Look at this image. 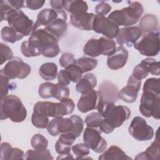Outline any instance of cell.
Here are the masks:
<instances>
[{"instance_id":"cell-45","label":"cell","mask_w":160,"mask_h":160,"mask_svg":"<svg viewBox=\"0 0 160 160\" xmlns=\"http://www.w3.org/2000/svg\"><path fill=\"white\" fill-rule=\"evenodd\" d=\"M14 9L8 3V1H1L0 2V12H1V21H7L9 14Z\"/></svg>"},{"instance_id":"cell-48","label":"cell","mask_w":160,"mask_h":160,"mask_svg":"<svg viewBox=\"0 0 160 160\" xmlns=\"http://www.w3.org/2000/svg\"><path fill=\"white\" fill-rule=\"evenodd\" d=\"M1 76V98L0 99H3L6 96L9 89V79L3 74H0Z\"/></svg>"},{"instance_id":"cell-2","label":"cell","mask_w":160,"mask_h":160,"mask_svg":"<svg viewBox=\"0 0 160 160\" xmlns=\"http://www.w3.org/2000/svg\"><path fill=\"white\" fill-rule=\"evenodd\" d=\"M28 40L41 51L44 57L54 58L60 52L58 45L59 39L51 34L44 28H36Z\"/></svg>"},{"instance_id":"cell-44","label":"cell","mask_w":160,"mask_h":160,"mask_svg":"<svg viewBox=\"0 0 160 160\" xmlns=\"http://www.w3.org/2000/svg\"><path fill=\"white\" fill-rule=\"evenodd\" d=\"M1 47V64H4L8 60H11L13 58V52L11 49L6 44L0 43Z\"/></svg>"},{"instance_id":"cell-38","label":"cell","mask_w":160,"mask_h":160,"mask_svg":"<svg viewBox=\"0 0 160 160\" xmlns=\"http://www.w3.org/2000/svg\"><path fill=\"white\" fill-rule=\"evenodd\" d=\"M102 119L98 112H92L86 117L85 122L88 127L99 128Z\"/></svg>"},{"instance_id":"cell-49","label":"cell","mask_w":160,"mask_h":160,"mask_svg":"<svg viewBox=\"0 0 160 160\" xmlns=\"http://www.w3.org/2000/svg\"><path fill=\"white\" fill-rule=\"evenodd\" d=\"M111 6L105 2H101L98 4L95 7V12L97 15H106L111 11Z\"/></svg>"},{"instance_id":"cell-31","label":"cell","mask_w":160,"mask_h":160,"mask_svg":"<svg viewBox=\"0 0 160 160\" xmlns=\"http://www.w3.org/2000/svg\"><path fill=\"white\" fill-rule=\"evenodd\" d=\"M76 64L81 68L82 73H84L95 69L98 65V61L94 58L83 57L76 59Z\"/></svg>"},{"instance_id":"cell-1","label":"cell","mask_w":160,"mask_h":160,"mask_svg":"<svg viewBox=\"0 0 160 160\" xmlns=\"http://www.w3.org/2000/svg\"><path fill=\"white\" fill-rule=\"evenodd\" d=\"M97 109L98 113L112 130L120 127L131 116L129 108L122 105L116 106L114 102L102 99Z\"/></svg>"},{"instance_id":"cell-26","label":"cell","mask_w":160,"mask_h":160,"mask_svg":"<svg viewBox=\"0 0 160 160\" xmlns=\"http://www.w3.org/2000/svg\"><path fill=\"white\" fill-rule=\"evenodd\" d=\"M142 36L158 30V19L153 14H146L139 22Z\"/></svg>"},{"instance_id":"cell-35","label":"cell","mask_w":160,"mask_h":160,"mask_svg":"<svg viewBox=\"0 0 160 160\" xmlns=\"http://www.w3.org/2000/svg\"><path fill=\"white\" fill-rule=\"evenodd\" d=\"M31 145L35 150H45L48 146V141L41 134H35L31 138Z\"/></svg>"},{"instance_id":"cell-17","label":"cell","mask_w":160,"mask_h":160,"mask_svg":"<svg viewBox=\"0 0 160 160\" xmlns=\"http://www.w3.org/2000/svg\"><path fill=\"white\" fill-rule=\"evenodd\" d=\"M128 59V51L122 46L116 48L115 51L107 59V65L112 70H118L122 68L126 64Z\"/></svg>"},{"instance_id":"cell-9","label":"cell","mask_w":160,"mask_h":160,"mask_svg":"<svg viewBox=\"0 0 160 160\" xmlns=\"http://www.w3.org/2000/svg\"><path fill=\"white\" fill-rule=\"evenodd\" d=\"M31 71L30 66L24 62L20 58L15 57L8 61L0 74H3L9 79H24L28 76Z\"/></svg>"},{"instance_id":"cell-30","label":"cell","mask_w":160,"mask_h":160,"mask_svg":"<svg viewBox=\"0 0 160 160\" xmlns=\"http://www.w3.org/2000/svg\"><path fill=\"white\" fill-rule=\"evenodd\" d=\"M25 159H41V160H52L53 157L51 156L48 149L45 150H31L29 149L24 154Z\"/></svg>"},{"instance_id":"cell-34","label":"cell","mask_w":160,"mask_h":160,"mask_svg":"<svg viewBox=\"0 0 160 160\" xmlns=\"http://www.w3.org/2000/svg\"><path fill=\"white\" fill-rule=\"evenodd\" d=\"M65 71L70 81L78 82L82 78V72L81 68L75 64H71L65 68Z\"/></svg>"},{"instance_id":"cell-16","label":"cell","mask_w":160,"mask_h":160,"mask_svg":"<svg viewBox=\"0 0 160 160\" xmlns=\"http://www.w3.org/2000/svg\"><path fill=\"white\" fill-rule=\"evenodd\" d=\"M47 129L52 136L67 132L72 133L73 121L71 118H55L49 122Z\"/></svg>"},{"instance_id":"cell-27","label":"cell","mask_w":160,"mask_h":160,"mask_svg":"<svg viewBox=\"0 0 160 160\" xmlns=\"http://www.w3.org/2000/svg\"><path fill=\"white\" fill-rule=\"evenodd\" d=\"M64 9L71 14H79L86 12L88 9V6L86 1L81 0L64 1Z\"/></svg>"},{"instance_id":"cell-42","label":"cell","mask_w":160,"mask_h":160,"mask_svg":"<svg viewBox=\"0 0 160 160\" xmlns=\"http://www.w3.org/2000/svg\"><path fill=\"white\" fill-rule=\"evenodd\" d=\"M149 71L146 66L142 62L136 65L132 71V75L136 79L141 80L146 78L149 74Z\"/></svg>"},{"instance_id":"cell-23","label":"cell","mask_w":160,"mask_h":160,"mask_svg":"<svg viewBox=\"0 0 160 160\" xmlns=\"http://www.w3.org/2000/svg\"><path fill=\"white\" fill-rule=\"evenodd\" d=\"M96 85V77L95 75H94V74L89 72L86 74L77 83L76 86V90L81 94H86L93 90Z\"/></svg>"},{"instance_id":"cell-22","label":"cell","mask_w":160,"mask_h":160,"mask_svg":"<svg viewBox=\"0 0 160 160\" xmlns=\"http://www.w3.org/2000/svg\"><path fill=\"white\" fill-rule=\"evenodd\" d=\"M83 52L86 55L92 58L104 54V46L101 38H92L87 41L83 48Z\"/></svg>"},{"instance_id":"cell-33","label":"cell","mask_w":160,"mask_h":160,"mask_svg":"<svg viewBox=\"0 0 160 160\" xmlns=\"http://www.w3.org/2000/svg\"><path fill=\"white\" fill-rule=\"evenodd\" d=\"M69 95V89L67 86L62 85L59 82L54 84L52 91V98H54L60 101L64 99L68 98Z\"/></svg>"},{"instance_id":"cell-20","label":"cell","mask_w":160,"mask_h":160,"mask_svg":"<svg viewBox=\"0 0 160 160\" xmlns=\"http://www.w3.org/2000/svg\"><path fill=\"white\" fill-rule=\"evenodd\" d=\"M67 14L65 12L51 24L44 28L51 34L58 39L63 36L67 31Z\"/></svg>"},{"instance_id":"cell-6","label":"cell","mask_w":160,"mask_h":160,"mask_svg":"<svg viewBox=\"0 0 160 160\" xmlns=\"http://www.w3.org/2000/svg\"><path fill=\"white\" fill-rule=\"evenodd\" d=\"M7 21L10 27L24 36L31 35L36 27V22L21 10L12 11L9 14Z\"/></svg>"},{"instance_id":"cell-3","label":"cell","mask_w":160,"mask_h":160,"mask_svg":"<svg viewBox=\"0 0 160 160\" xmlns=\"http://www.w3.org/2000/svg\"><path fill=\"white\" fill-rule=\"evenodd\" d=\"M1 119L9 118L14 122L24 121L27 116V111L20 98L11 94L1 100Z\"/></svg>"},{"instance_id":"cell-25","label":"cell","mask_w":160,"mask_h":160,"mask_svg":"<svg viewBox=\"0 0 160 160\" xmlns=\"http://www.w3.org/2000/svg\"><path fill=\"white\" fill-rule=\"evenodd\" d=\"M98 159L99 160H126L132 159L131 158L128 156L119 147L116 146H110L108 150L102 153Z\"/></svg>"},{"instance_id":"cell-7","label":"cell","mask_w":160,"mask_h":160,"mask_svg":"<svg viewBox=\"0 0 160 160\" xmlns=\"http://www.w3.org/2000/svg\"><path fill=\"white\" fill-rule=\"evenodd\" d=\"M160 94L150 92L143 91L139 105V111L146 118L153 117L159 119Z\"/></svg>"},{"instance_id":"cell-51","label":"cell","mask_w":160,"mask_h":160,"mask_svg":"<svg viewBox=\"0 0 160 160\" xmlns=\"http://www.w3.org/2000/svg\"><path fill=\"white\" fill-rule=\"evenodd\" d=\"M71 146H67L65 144H63L59 141H57L55 144V149L58 154H67L70 153Z\"/></svg>"},{"instance_id":"cell-46","label":"cell","mask_w":160,"mask_h":160,"mask_svg":"<svg viewBox=\"0 0 160 160\" xmlns=\"http://www.w3.org/2000/svg\"><path fill=\"white\" fill-rule=\"evenodd\" d=\"M76 61V59L74 58L73 54L69 52H65L61 55V58H59V62L61 67L66 68L69 65L75 64Z\"/></svg>"},{"instance_id":"cell-37","label":"cell","mask_w":160,"mask_h":160,"mask_svg":"<svg viewBox=\"0 0 160 160\" xmlns=\"http://www.w3.org/2000/svg\"><path fill=\"white\" fill-rule=\"evenodd\" d=\"M159 78H151L148 79L143 86V91H150L160 94Z\"/></svg>"},{"instance_id":"cell-40","label":"cell","mask_w":160,"mask_h":160,"mask_svg":"<svg viewBox=\"0 0 160 160\" xmlns=\"http://www.w3.org/2000/svg\"><path fill=\"white\" fill-rule=\"evenodd\" d=\"M147 67L149 72L152 75L159 76V62L153 58H147L141 61Z\"/></svg>"},{"instance_id":"cell-28","label":"cell","mask_w":160,"mask_h":160,"mask_svg":"<svg viewBox=\"0 0 160 160\" xmlns=\"http://www.w3.org/2000/svg\"><path fill=\"white\" fill-rule=\"evenodd\" d=\"M39 73L44 80H53L58 76V67L54 62H45L39 68Z\"/></svg>"},{"instance_id":"cell-5","label":"cell","mask_w":160,"mask_h":160,"mask_svg":"<svg viewBox=\"0 0 160 160\" xmlns=\"http://www.w3.org/2000/svg\"><path fill=\"white\" fill-rule=\"evenodd\" d=\"M144 11L142 4L137 1L131 2L128 7L121 10H115L108 15V18L116 25L125 27L134 25L138 22Z\"/></svg>"},{"instance_id":"cell-39","label":"cell","mask_w":160,"mask_h":160,"mask_svg":"<svg viewBox=\"0 0 160 160\" xmlns=\"http://www.w3.org/2000/svg\"><path fill=\"white\" fill-rule=\"evenodd\" d=\"M72 151L73 153L77 156L76 159H83L86 156L89 154V146L84 143L76 144L72 146Z\"/></svg>"},{"instance_id":"cell-43","label":"cell","mask_w":160,"mask_h":160,"mask_svg":"<svg viewBox=\"0 0 160 160\" xmlns=\"http://www.w3.org/2000/svg\"><path fill=\"white\" fill-rule=\"evenodd\" d=\"M73 121L72 133L78 138L81 134L84 128V121L78 115H72L70 116Z\"/></svg>"},{"instance_id":"cell-4","label":"cell","mask_w":160,"mask_h":160,"mask_svg":"<svg viewBox=\"0 0 160 160\" xmlns=\"http://www.w3.org/2000/svg\"><path fill=\"white\" fill-rule=\"evenodd\" d=\"M75 108L73 101L70 98L64 99L59 102L49 101L37 102L33 107V112L42 114L48 117L62 118L71 114Z\"/></svg>"},{"instance_id":"cell-21","label":"cell","mask_w":160,"mask_h":160,"mask_svg":"<svg viewBox=\"0 0 160 160\" xmlns=\"http://www.w3.org/2000/svg\"><path fill=\"white\" fill-rule=\"evenodd\" d=\"M0 159L1 160L24 159V153L21 149L12 148L8 142H4L1 144Z\"/></svg>"},{"instance_id":"cell-47","label":"cell","mask_w":160,"mask_h":160,"mask_svg":"<svg viewBox=\"0 0 160 160\" xmlns=\"http://www.w3.org/2000/svg\"><path fill=\"white\" fill-rule=\"evenodd\" d=\"M76 138V136L73 133L71 132H67L61 133L58 141L63 144L71 146L72 144L74 142Z\"/></svg>"},{"instance_id":"cell-50","label":"cell","mask_w":160,"mask_h":160,"mask_svg":"<svg viewBox=\"0 0 160 160\" xmlns=\"http://www.w3.org/2000/svg\"><path fill=\"white\" fill-rule=\"evenodd\" d=\"M45 3V1L41 0H28L26 1V8L31 10H37L41 8Z\"/></svg>"},{"instance_id":"cell-19","label":"cell","mask_w":160,"mask_h":160,"mask_svg":"<svg viewBox=\"0 0 160 160\" xmlns=\"http://www.w3.org/2000/svg\"><path fill=\"white\" fill-rule=\"evenodd\" d=\"M95 14L84 12L79 14H71L70 19L72 24L76 28L86 31L92 30V24Z\"/></svg>"},{"instance_id":"cell-18","label":"cell","mask_w":160,"mask_h":160,"mask_svg":"<svg viewBox=\"0 0 160 160\" xmlns=\"http://www.w3.org/2000/svg\"><path fill=\"white\" fill-rule=\"evenodd\" d=\"M65 12L64 9L55 10L49 8L41 10L38 14L35 29L42 27L45 28Z\"/></svg>"},{"instance_id":"cell-12","label":"cell","mask_w":160,"mask_h":160,"mask_svg":"<svg viewBox=\"0 0 160 160\" xmlns=\"http://www.w3.org/2000/svg\"><path fill=\"white\" fill-rule=\"evenodd\" d=\"M92 30L99 34H102L108 39L115 38L119 33V28L114 22L104 16L95 15Z\"/></svg>"},{"instance_id":"cell-36","label":"cell","mask_w":160,"mask_h":160,"mask_svg":"<svg viewBox=\"0 0 160 160\" xmlns=\"http://www.w3.org/2000/svg\"><path fill=\"white\" fill-rule=\"evenodd\" d=\"M31 122L34 127L39 129H44L48 127L49 118L42 114L33 112L31 116Z\"/></svg>"},{"instance_id":"cell-15","label":"cell","mask_w":160,"mask_h":160,"mask_svg":"<svg viewBox=\"0 0 160 160\" xmlns=\"http://www.w3.org/2000/svg\"><path fill=\"white\" fill-rule=\"evenodd\" d=\"M142 34V31L139 26L124 27L119 29L116 39L120 46L126 45L131 47L137 42Z\"/></svg>"},{"instance_id":"cell-24","label":"cell","mask_w":160,"mask_h":160,"mask_svg":"<svg viewBox=\"0 0 160 160\" xmlns=\"http://www.w3.org/2000/svg\"><path fill=\"white\" fill-rule=\"evenodd\" d=\"M159 142L158 140V136L156 135V139L151 143L146 150L138 154L135 159H143V160H158L159 159Z\"/></svg>"},{"instance_id":"cell-52","label":"cell","mask_w":160,"mask_h":160,"mask_svg":"<svg viewBox=\"0 0 160 160\" xmlns=\"http://www.w3.org/2000/svg\"><path fill=\"white\" fill-rule=\"evenodd\" d=\"M58 82L64 85L67 86L70 84V80L68 78V76L65 71L64 69H61L58 74Z\"/></svg>"},{"instance_id":"cell-41","label":"cell","mask_w":160,"mask_h":160,"mask_svg":"<svg viewBox=\"0 0 160 160\" xmlns=\"http://www.w3.org/2000/svg\"><path fill=\"white\" fill-rule=\"evenodd\" d=\"M54 84L49 82L42 83L38 89L39 95L43 99H48L52 98V91Z\"/></svg>"},{"instance_id":"cell-53","label":"cell","mask_w":160,"mask_h":160,"mask_svg":"<svg viewBox=\"0 0 160 160\" xmlns=\"http://www.w3.org/2000/svg\"><path fill=\"white\" fill-rule=\"evenodd\" d=\"M8 3L14 9L20 10L21 8H26V1H21V0H8Z\"/></svg>"},{"instance_id":"cell-10","label":"cell","mask_w":160,"mask_h":160,"mask_svg":"<svg viewBox=\"0 0 160 160\" xmlns=\"http://www.w3.org/2000/svg\"><path fill=\"white\" fill-rule=\"evenodd\" d=\"M130 135L138 141H145L151 139L154 136L153 128L148 125L146 120L139 116L134 117L129 128Z\"/></svg>"},{"instance_id":"cell-8","label":"cell","mask_w":160,"mask_h":160,"mask_svg":"<svg viewBox=\"0 0 160 160\" xmlns=\"http://www.w3.org/2000/svg\"><path fill=\"white\" fill-rule=\"evenodd\" d=\"M134 48L143 56L148 57L157 56L159 52V31L143 35L139 41L134 44Z\"/></svg>"},{"instance_id":"cell-29","label":"cell","mask_w":160,"mask_h":160,"mask_svg":"<svg viewBox=\"0 0 160 160\" xmlns=\"http://www.w3.org/2000/svg\"><path fill=\"white\" fill-rule=\"evenodd\" d=\"M1 38L7 42L14 43L22 39L24 36L10 26H4L1 29Z\"/></svg>"},{"instance_id":"cell-32","label":"cell","mask_w":160,"mask_h":160,"mask_svg":"<svg viewBox=\"0 0 160 160\" xmlns=\"http://www.w3.org/2000/svg\"><path fill=\"white\" fill-rule=\"evenodd\" d=\"M21 51L27 58L39 56L42 54V52L29 40L22 42L21 46Z\"/></svg>"},{"instance_id":"cell-54","label":"cell","mask_w":160,"mask_h":160,"mask_svg":"<svg viewBox=\"0 0 160 160\" xmlns=\"http://www.w3.org/2000/svg\"><path fill=\"white\" fill-rule=\"evenodd\" d=\"M50 4L52 9L55 10H61L64 9V1L62 0H51L50 1Z\"/></svg>"},{"instance_id":"cell-14","label":"cell","mask_w":160,"mask_h":160,"mask_svg":"<svg viewBox=\"0 0 160 160\" xmlns=\"http://www.w3.org/2000/svg\"><path fill=\"white\" fill-rule=\"evenodd\" d=\"M141 80L138 79L131 75L128 79L127 85L118 92V98L128 103L135 102L138 98V93L141 89Z\"/></svg>"},{"instance_id":"cell-55","label":"cell","mask_w":160,"mask_h":160,"mask_svg":"<svg viewBox=\"0 0 160 160\" xmlns=\"http://www.w3.org/2000/svg\"><path fill=\"white\" fill-rule=\"evenodd\" d=\"M74 159V157L70 154H60L58 158L57 159Z\"/></svg>"},{"instance_id":"cell-13","label":"cell","mask_w":160,"mask_h":160,"mask_svg":"<svg viewBox=\"0 0 160 160\" xmlns=\"http://www.w3.org/2000/svg\"><path fill=\"white\" fill-rule=\"evenodd\" d=\"M102 99L100 91L92 90L88 93L82 94L78 102V108L82 113L88 112L91 110L97 109Z\"/></svg>"},{"instance_id":"cell-11","label":"cell","mask_w":160,"mask_h":160,"mask_svg":"<svg viewBox=\"0 0 160 160\" xmlns=\"http://www.w3.org/2000/svg\"><path fill=\"white\" fill-rule=\"evenodd\" d=\"M101 132L99 128L87 127L83 133L84 142L96 153L105 151L108 146L106 141L101 136Z\"/></svg>"}]
</instances>
